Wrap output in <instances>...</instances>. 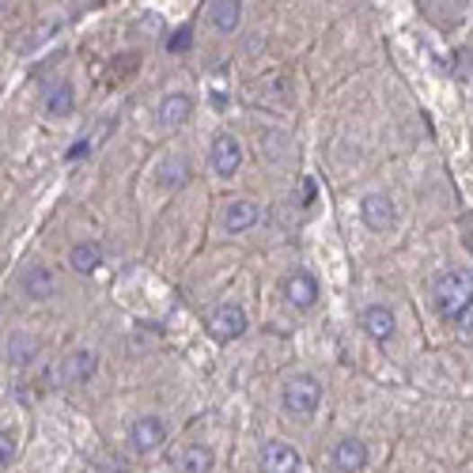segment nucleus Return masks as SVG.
<instances>
[{
	"label": "nucleus",
	"mask_w": 473,
	"mask_h": 473,
	"mask_svg": "<svg viewBox=\"0 0 473 473\" xmlns=\"http://www.w3.org/2000/svg\"><path fill=\"white\" fill-rule=\"evenodd\" d=\"M209 334L216 341H235V337H243L246 334V311L239 303H224V307H216L212 318H209Z\"/></svg>",
	"instance_id": "3"
},
{
	"label": "nucleus",
	"mask_w": 473,
	"mask_h": 473,
	"mask_svg": "<svg viewBox=\"0 0 473 473\" xmlns=\"http://www.w3.org/2000/svg\"><path fill=\"white\" fill-rule=\"evenodd\" d=\"M72 111H76V91H72L68 80H58L46 91V114L49 118H68Z\"/></svg>",
	"instance_id": "14"
},
{
	"label": "nucleus",
	"mask_w": 473,
	"mask_h": 473,
	"mask_svg": "<svg viewBox=\"0 0 473 473\" xmlns=\"http://www.w3.org/2000/svg\"><path fill=\"white\" fill-rule=\"evenodd\" d=\"M68 262H72V269H76V272H95L99 262H103V250L95 243H76V246H72V254H68Z\"/></svg>",
	"instance_id": "18"
},
{
	"label": "nucleus",
	"mask_w": 473,
	"mask_h": 473,
	"mask_svg": "<svg viewBox=\"0 0 473 473\" xmlns=\"http://www.w3.org/2000/svg\"><path fill=\"white\" fill-rule=\"evenodd\" d=\"M193 114V99L182 95V91H174V95H167L159 103V125L163 129H178V125H186Z\"/></svg>",
	"instance_id": "10"
},
{
	"label": "nucleus",
	"mask_w": 473,
	"mask_h": 473,
	"mask_svg": "<svg viewBox=\"0 0 473 473\" xmlns=\"http://www.w3.org/2000/svg\"><path fill=\"white\" fill-rule=\"evenodd\" d=\"M190 27H182V31H174L171 34V53H186V46H190Z\"/></svg>",
	"instance_id": "22"
},
{
	"label": "nucleus",
	"mask_w": 473,
	"mask_h": 473,
	"mask_svg": "<svg viewBox=\"0 0 473 473\" xmlns=\"http://www.w3.org/2000/svg\"><path fill=\"white\" fill-rule=\"evenodd\" d=\"M129 440L140 454H148V451H159L163 443H167V428H163L159 416H140V421L133 424V432H129Z\"/></svg>",
	"instance_id": "8"
},
{
	"label": "nucleus",
	"mask_w": 473,
	"mask_h": 473,
	"mask_svg": "<svg viewBox=\"0 0 473 473\" xmlns=\"http://www.w3.org/2000/svg\"><path fill=\"white\" fill-rule=\"evenodd\" d=\"M4 8H8V0H0V12H4Z\"/></svg>",
	"instance_id": "23"
},
{
	"label": "nucleus",
	"mask_w": 473,
	"mask_h": 473,
	"mask_svg": "<svg viewBox=\"0 0 473 473\" xmlns=\"http://www.w3.org/2000/svg\"><path fill=\"white\" fill-rule=\"evenodd\" d=\"M469 303H473V272L469 269H451L435 281V311L443 318L466 315Z\"/></svg>",
	"instance_id": "1"
},
{
	"label": "nucleus",
	"mask_w": 473,
	"mask_h": 473,
	"mask_svg": "<svg viewBox=\"0 0 473 473\" xmlns=\"http://www.w3.org/2000/svg\"><path fill=\"white\" fill-rule=\"evenodd\" d=\"M360 212H363V224H368L371 231H390L394 220H397V212H394V201L383 193H368L360 201Z\"/></svg>",
	"instance_id": "5"
},
{
	"label": "nucleus",
	"mask_w": 473,
	"mask_h": 473,
	"mask_svg": "<svg viewBox=\"0 0 473 473\" xmlns=\"http://www.w3.org/2000/svg\"><path fill=\"white\" fill-rule=\"evenodd\" d=\"M284 296H288V303H292V307L307 311V307H315V299H318V284H315L311 272L296 269L292 277H288V284H284Z\"/></svg>",
	"instance_id": "9"
},
{
	"label": "nucleus",
	"mask_w": 473,
	"mask_h": 473,
	"mask_svg": "<svg viewBox=\"0 0 473 473\" xmlns=\"http://www.w3.org/2000/svg\"><path fill=\"white\" fill-rule=\"evenodd\" d=\"M322 402V387H318V379L311 375H292L284 383V413H292V416H311Z\"/></svg>",
	"instance_id": "2"
},
{
	"label": "nucleus",
	"mask_w": 473,
	"mask_h": 473,
	"mask_svg": "<svg viewBox=\"0 0 473 473\" xmlns=\"http://www.w3.org/2000/svg\"><path fill=\"white\" fill-rule=\"evenodd\" d=\"M262 469L265 473H296L299 469V454L296 447H288L281 440H269L262 447Z\"/></svg>",
	"instance_id": "7"
},
{
	"label": "nucleus",
	"mask_w": 473,
	"mask_h": 473,
	"mask_svg": "<svg viewBox=\"0 0 473 473\" xmlns=\"http://www.w3.org/2000/svg\"><path fill=\"white\" fill-rule=\"evenodd\" d=\"M334 466H337L341 473H360L363 466H368V447L349 435V440H341V443L334 447Z\"/></svg>",
	"instance_id": "11"
},
{
	"label": "nucleus",
	"mask_w": 473,
	"mask_h": 473,
	"mask_svg": "<svg viewBox=\"0 0 473 473\" xmlns=\"http://www.w3.org/2000/svg\"><path fill=\"white\" fill-rule=\"evenodd\" d=\"M23 292H27L31 299L53 296V272H49L46 265H31V269L23 272Z\"/></svg>",
	"instance_id": "17"
},
{
	"label": "nucleus",
	"mask_w": 473,
	"mask_h": 473,
	"mask_svg": "<svg viewBox=\"0 0 473 473\" xmlns=\"http://www.w3.org/2000/svg\"><path fill=\"white\" fill-rule=\"evenodd\" d=\"M12 462H15V443H12L8 432H0V469L12 466Z\"/></svg>",
	"instance_id": "21"
},
{
	"label": "nucleus",
	"mask_w": 473,
	"mask_h": 473,
	"mask_svg": "<svg viewBox=\"0 0 473 473\" xmlns=\"http://www.w3.org/2000/svg\"><path fill=\"white\" fill-rule=\"evenodd\" d=\"M95 368H99V356L91 353V349H76V353H68L65 360H61V383H87L91 375H95Z\"/></svg>",
	"instance_id": "6"
},
{
	"label": "nucleus",
	"mask_w": 473,
	"mask_h": 473,
	"mask_svg": "<svg viewBox=\"0 0 473 473\" xmlns=\"http://www.w3.org/2000/svg\"><path fill=\"white\" fill-rule=\"evenodd\" d=\"M212 451L201 447V443H193L178 454V473H212Z\"/></svg>",
	"instance_id": "16"
},
{
	"label": "nucleus",
	"mask_w": 473,
	"mask_h": 473,
	"mask_svg": "<svg viewBox=\"0 0 473 473\" xmlns=\"http://www.w3.org/2000/svg\"><path fill=\"white\" fill-rule=\"evenodd\" d=\"M209 20H212V27L220 31V34L239 31V23H243V0H212Z\"/></svg>",
	"instance_id": "12"
},
{
	"label": "nucleus",
	"mask_w": 473,
	"mask_h": 473,
	"mask_svg": "<svg viewBox=\"0 0 473 473\" xmlns=\"http://www.w3.org/2000/svg\"><path fill=\"white\" fill-rule=\"evenodd\" d=\"M262 220V205L258 201H231L228 209H224V228L228 231H246V228H254Z\"/></svg>",
	"instance_id": "13"
},
{
	"label": "nucleus",
	"mask_w": 473,
	"mask_h": 473,
	"mask_svg": "<svg viewBox=\"0 0 473 473\" xmlns=\"http://www.w3.org/2000/svg\"><path fill=\"white\" fill-rule=\"evenodd\" d=\"M239 167H243V144L235 140L231 133H220L212 140V171L220 178H231Z\"/></svg>",
	"instance_id": "4"
},
{
	"label": "nucleus",
	"mask_w": 473,
	"mask_h": 473,
	"mask_svg": "<svg viewBox=\"0 0 473 473\" xmlns=\"http://www.w3.org/2000/svg\"><path fill=\"white\" fill-rule=\"evenodd\" d=\"M159 182L167 190H178V186H186L190 182V163L186 159H167L163 163V174H159Z\"/></svg>",
	"instance_id": "19"
},
{
	"label": "nucleus",
	"mask_w": 473,
	"mask_h": 473,
	"mask_svg": "<svg viewBox=\"0 0 473 473\" xmlns=\"http://www.w3.org/2000/svg\"><path fill=\"white\" fill-rule=\"evenodd\" d=\"M8 360H12V363H20V368H23V363H31V360H34V341L15 334V337L8 341Z\"/></svg>",
	"instance_id": "20"
},
{
	"label": "nucleus",
	"mask_w": 473,
	"mask_h": 473,
	"mask_svg": "<svg viewBox=\"0 0 473 473\" xmlns=\"http://www.w3.org/2000/svg\"><path fill=\"white\" fill-rule=\"evenodd\" d=\"M363 330H368L375 341H390L394 337V311L383 303H371L368 311H363Z\"/></svg>",
	"instance_id": "15"
}]
</instances>
